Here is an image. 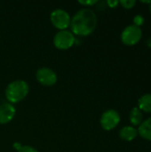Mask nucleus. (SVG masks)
Here are the masks:
<instances>
[{
	"instance_id": "nucleus-16",
	"label": "nucleus",
	"mask_w": 151,
	"mask_h": 152,
	"mask_svg": "<svg viewBox=\"0 0 151 152\" xmlns=\"http://www.w3.org/2000/svg\"><path fill=\"white\" fill-rule=\"evenodd\" d=\"M78 3L80 4H83V5H86V6H90V5H93L95 4L98 3L97 0H89V1H78Z\"/></svg>"
},
{
	"instance_id": "nucleus-17",
	"label": "nucleus",
	"mask_w": 151,
	"mask_h": 152,
	"mask_svg": "<svg viewBox=\"0 0 151 152\" xmlns=\"http://www.w3.org/2000/svg\"><path fill=\"white\" fill-rule=\"evenodd\" d=\"M107 4H108V5H109V7L115 8V7H117V4H119V1H117V0H109V1L107 2Z\"/></svg>"
},
{
	"instance_id": "nucleus-5",
	"label": "nucleus",
	"mask_w": 151,
	"mask_h": 152,
	"mask_svg": "<svg viewBox=\"0 0 151 152\" xmlns=\"http://www.w3.org/2000/svg\"><path fill=\"white\" fill-rule=\"evenodd\" d=\"M53 25L60 30H64L70 26L71 18L68 12L62 9H55L50 15Z\"/></svg>"
},
{
	"instance_id": "nucleus-2",
	"label": "nucleus",
	"mask_w": 151,
	"mask_h": 152,
	"mask_svg": "<svg viewBox=\"0 0 151 152\" xmlns=\"http://www.w3.org/2000/svg\"><path fill=\"white\" fill-rule=\"evenodd\" d=\"M29 86L23 80H15L10 83L5 89V97L9 103H18L28 94Z\"/></svg>"
},
{
	"instance_id": "nucleus-4",
	"label": "nucleus",
	"mask_w": 151,
	"mask_h": 152,
	"mask_svg": "<svg viewBox=\"0 0 151 152\" xmlns=\"http://www.w3.org/2000/svg\"><path fill=\"white\" fill-rule=\"evenodd\" d=\"M75 42V35L71 31L67 29L59 30L53 37L54 46L60 50H67L70 48L71 46H73Z\"/></svg>"
},
{
	"instance_id": "nucleus-1",
	"label": "nucleus",
	"mask_w": 151,
	"mask_h": 152,
	"mask_svg": "<svg viewBox=\"0 0 151 152\" xmlns=\"http://www.w3.org/2000/svg\"><path fill=\"white\" fill-rule=\"evenodd\" d=\"M97 26L95 12L88 8H84L76 12L70 21L72 33L77 36L86 37L91 35Z\"/></svg>"
},
{
	"instance_id": "nucleus-19",
	"label": "nucleus",
	"mask_w": 151,
	"mask_h": 152,
	"mask_svg": "<svg viewBox=\"0 0 151 152\" xmlns=\"http://www.w3.org/2000/svg\"><path fill=\"white\" fill-rule=\"evenodd\" d=\"M146 44H147V45H148V47H149V48H151V37H150V38L147 40Z\"/></svg>"
},
{
	"instance_id": "nucleus-11",
	"label": "nucleus",
	"mask_w": 151,
	"mask_h": 152,
	"mask_svg": "<svg viewBox=\"0 0 151 152\" xmlns=\"http://www.w3.org/2000/svg\"><path fill=\"white\" fill-rule=\"evenodd\" d=\"M137 107L142 112L151 113V94H146L140 97Z\"/></svg>"
},
{
	"instance_id": "nucleus-6",
	"label": "nucleus",
	"mask_w": 151,
	"mask_h": 152,
	"mask_svg": "<svg viewBox=\"0 0 151 152\" xmlns=\"http://www.w3.org/2000/svg\"><path fill=\"white\" fill-rule=\"evenodd\" d=\"M100 123L104 130L111 131L120 123V115L115 110H108L101 115Z\"/></svg>"
},
{
	"instance_id": "nucleus-14",
	"label": "nucleus",
	"mask_w": 151,
	"mask_h": 152,
	"mask_svg": "<svg viewBox=\"0 0 151 152\" xmlns=\"http://www.w3.org/2000/svg\"><path fill=\"white\" fill-rule=\"evenodd\" d=\"M144 21H145L144 17H143L142 14H137V15L134 16V18H133V25L136 26V27L141 28V26L143 25Z\"/></svg>"
},
{
	"instance_id": "nucleus-3",
	"label": "nucleus",
	"mask_w": 151,
	"mask_h": 152,
	"mask_svg": "<svg viewBox=\"0 0 151 152\" xmlns=\"http://www.w3.org/2000/svg\"><path fill=\"white\" fill-rule=\"evenodd\" d=\"M142 37V30L141 28L129 25L124 28L121 33V41L124 45L133 46L137 45Z\"/></svg>"
},
{
	"instance_id": "nucleus-8",
	"label": "nucleus",
	"mask_w": 151,
	"mask_h": 152,
	"mask_svg": "<svg viewBox=\"0 0 151 152\" xmlns=\"http://www.w3.org/2000/svg\"><path fill=\"white\" fill-rule=\"evenodd\" d=\"M16 113V110L12 104L4 102L0 105V124L5 125L12 120Z\"/></svg>"
},
{
	"instance_id": "nucleus-18",
	"label": "nucleus",
	"mask_w": 151,
	"mask_h": 152,
	"mask_svg": "<svg viewBox=\"0 0 151 152\" xmlns=\"http://www.w3.org/2000/svg\"><path fill=\"white\" fill-rule=\"evenodd\" d=\"M13 147H14V148H15V149H16L17 151H19V150L20 149L21 145H20V144L19 142H17V143H14V144H13Z\"/></svg>"
},
{
	"instance_id": "nucleus-20",
	"label": "nucleus",
	"mask_w": 151,
	"mask_h": 152,
	"mask_svg": "<svg viewBox=\"0 0 151 152\" xmlns=\"http://www.w3.org/2000/svg\"><path fill=\"white\" fill-rule=\"evenodd\" d=\"M142 3H143V4H151V0H150V1H142Z\"/></svg>"
},
{
	"instance_id": "nucleus-15",
	"label": "nucleus",
	"mask_w": 151,
	"mask_h": 152,
	"mask_svg": "<svg viewBox=\"0 0 151 152\" xmlns=\"http://www.w3.org/2000/svg\"><path fill=\"white\" fill-rule=\"evenodd\" d=\"M18 152H38L35 148L31 147V146H21L20 149L18 151Z\"/></svg>"
},
{
	"instance_id": "nucleus-9",
	"label": "nucleus",
	"mask_w": 151,
	"mask_h": 152,
	"mask_svg": "<svg viewBox=\"0 0 151 152\" xmlns=\"http://www.w3.org/2000/svg\"><path fill=\"white\" fill-rule=\"evenodd\" d=\"M138 135V131L133 126H126L120 129L119 137L125 142H132Z\"/></svg>"
},
{
	"instance_id": "nucleus-7",
	"label": "nucleus",
	"mask_w": 151,
	"mask_h": 152,
	"mask_svg": "<svg viewBox=\"0 0 151 152\" xmlns=\"http://www.w3.org/2000/svg\"><path fill=\"white\" fill-rule=\"evenodd\" d=\"M36 80L43 86H52L56 84L58 77L56 73L49 68H41L36 71Z\"/></svg>"
},
{
	"instance_id": "nucleus-10",
	"label": "nucleus",
	"mask_w": 151,
	"mask_h": 152,
	"mask_svg": "<svg viewBox=\"0 0 151 152\" xmlns=\"http://www.w3.org/2000/svg\"><path fill=\"white\" fill-rule=\"evenodd\" d=\"M137 131L138 135H140L142 138L147 141H151V117L145 120H142Z\"/></svg>"
},
{
	"instance_id": "nucleus-21",
	"label": "nucleus",
	"mask_w": 151,
	"mask_h": 152,
	"mask_svg": "<svg viewBox=\"0 0 151 152\" xmlns=\"http://www.w3.org/2000/svg\"><path fill=\"white\" fill-rule=\"evenodd\" d=\"M150 12L151 13V4H150Z\"/></svg>"
},
{
	"instance_id": "nucleus-12",
	"label": "nucleus",
	"mask_w": 151,
	"mask_h": 152,
	"mask_svg": "<svg viewBox=\"0 0 151 152\" xmlns=\"http://www.w3.org/2000/svg\"><path fill=\"white\" fill-rule=\"evenodd\" d=\"M142 118H143V114L142 112L138 109V107H134L132 109L130 115H129V119L131 124L134 126H139L141 125V123L142 122Z\"/></svg>"
},
{
	"instance_id": "nucleus-13",
	"label": "nucleus",
	"mask_w": 151,
	"mask_h": 152,
	"mask_svg": "<svg viewBox=\"0 0 151 152\" xmlns=\"http://www.w3.org/2000/svg\"><path fill=\"white\" fill-rule=\"evenodd\" d=\"M119 4L125 9H132L136 4V1L135 0H121L119 1Z\"/></svg>"
}]
</instances>
